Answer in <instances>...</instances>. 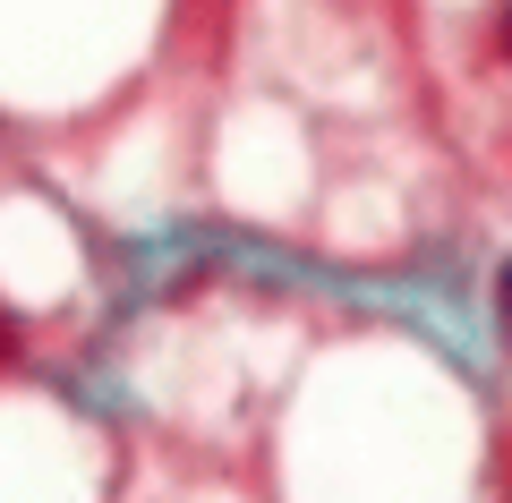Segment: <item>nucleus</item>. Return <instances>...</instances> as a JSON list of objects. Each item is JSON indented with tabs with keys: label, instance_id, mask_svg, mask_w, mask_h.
<instances>
[{
	"label": "nucleus",
	"instance_id": "f257e3e1",
	"mask_svg": "<svg viewBox=\"0 0 512 503\" xmlns=\"http://www.w3.org/2000/svg\"><path fill=\"white\" fill-rule=\"evenodd\" d=\"M504 52H512V9H504Z\"/></svg>",
	"mask_w": 512,
	"mask_h": 503
}]
</instances>
